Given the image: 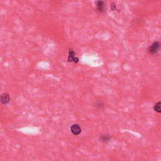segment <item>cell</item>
I'll return each instance as SVG.
<instances>
[{"mask_svg":"<svg viewBox=\"0 0 161 161\" xmlns=\"http://www.w3.org/2000/svg\"><path fill=\"white\" fill-rule=\"evenodd\" d=\"M159 47H160V43L158 42H155L149 47L148 51L151 54H154L156 52H157Z\"/></svg>","mask_w":161,"mask_h":161,"instance_id":"cell-1","label":"cell"},{"mask_svg":"<svg viewBox=\"0 0 161 161\" xmlns=\"http://www.w3.org/2000/svg\"><path fill=\"white\" fill-rule=\"evenodd\" d=\"M10 101V94L7 93H2L0 94V102H1L3 104L6 105L8 104Z\"/></svg>","mask_w":161,"mask_h":161,"instance_id":"cell-2","label":"cell"},{"mask_svg":"<svg viewBox=\"0 0 161 161\" xmlns=\"http://www.w3.org/2000/svg\"><path fill=\"white\" fill-rule=\"evenodd\" d=\"M68 62H74L76 63L79 62V59L76 57V53L73 49H69V56H68Z\"/></svg>","mask_w":161,"mask_h":161,"instance_id":"cell-3","label":"cell"},{"mask_svg":"<svg viewBox=\"0 0 161 161\" xmlns=\"http://www.w3.org/2000/svg\"><path fill=\"white\" fill-rule=\"evenodd\" d=\"M71 132L73 133V134L74 135H77L81 134V128L80 126L77 124H74L71 126Z\"/></svg>","mask_w":161,"mask_h":161,"instance_id":"cell-4","label":"cell"},{"mask_svg":"<svg viewBox=\"0 0 161 161\" xmlns=\"http://www.w3.org/2000/svg\"><path fill=\"white\" fill-rule=\"evenodd\" d=\"M97 10L99 12H103L104 10V3L101 1H98L96 2Z\"/></svg>","mask_w":161,"mask_h":161,"instance_id":"cell-5","label":"cell"},{"mask_svg":"<svg viewBox=\"0 0 161 161\" xmlns=\"http://www.w3.org/2000/svg\"><path fill=\"white\" fill-rule=\"evenodd\" d=\"M154 110L155 112H158V113H160L161 110H160V102H158L156 104L154 105Z\"/></svg>","mask_w":161,"mask_h":161,"instance_id":"cell-6","label":"cell"},{"mask_svg":"<svg viewBox=\"0 0 161 161\" xmlns=\"http://www.w3.org/2000/svg\"><path fill=\"white\" fill-rule=\"evenodd\" d=\"M110 137L107 135H102L100 137V139L102 142H108L110 140Z\"/></svg>","mask_w":161,"mask_h":161,"instance_id":"cell-7","label":"cell"},{"mask_svg":"<svg viewBox=\"0 0 161 161\" xmlns=\"http://www.w3.org/2000/svg\"><path fill=\"white\" fill-rule=\"evenodd\" d=\"M116 6H115V4L114 3L112 4V5H111V10H112V11H114L116 10Z\"/></svg>","mask_w":161,"mask_h":161,"instance_id":"cell-8","label":"cell"}]
</instances>
